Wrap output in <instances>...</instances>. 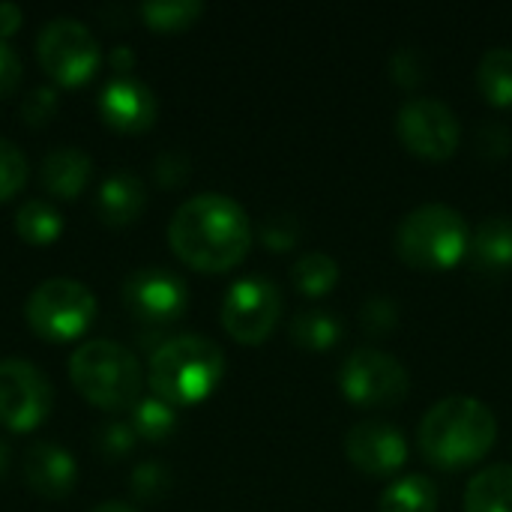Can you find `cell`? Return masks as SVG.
Instances as JSON below:
<instances>
[{
    "mask_svg": "<svg viewBox=\"0 0 512 512\" xmlns=\"http://www.w3.org/2000/svg\"><path fill=\"white\" fill-rule=\"evenodd\" d=\"M291 279L306 297H324L339 282V264H336V258H330L324 252H309L294 264Z\"/></svg>",
    "mask_w": 512,
    "mask_h": 512,
    "instance_id": "d4e9b609",
    "label": "cell"
},
{
    "mask_svg": "<svg viewBox=\"0 0 512 512\" xmlns=\"http://www.w3.org/2000/svg\"><path fill=\"white\" fill-rule=\"evenodd\" d=\"M21 72H24L21 57L6 39H0V96L15 93V87L21 84Z\"/></svg>",
    "mask_w": 512,
    "mask_h": 512,
    "instance_id": "e575fe53",
    "label": "cell"
},
{
    "mask_svg": "<svg viewBox=\"0 0 512 512\" xmlns=\"http://www.w3.org/2000/svg\"><path fill=\"white\" fill-rule=\"evenodd\" d=\"M300 237V225L294 216L288 213H279V216H270L264 225H261V240L267 249H276V252H285L294 246V240Z\"/></svg>",
    "mask_w": 512,
    "mask_h": 512,
    "instance_id": "1f68e13d",
    "label": "cell"
},
{
    "mask_svg": "<svg viewBox=\"0 0 512 512\" xmlns=\"http://www.w3.org/2000/svg\"><path fill=\"white\" fill-rule=\"evenodd\" d=\"M21 474H24V483L36 495L48 501H63L75 489L78 465L69 450L48 444V441H36L21 456Z\"/></svg>",
    "mask_w": 512,
    "mask_h": 512,
    "instance_id": "9a60e30c",
    "label": "cell"
},
{
    "mask_svg": "<svg viewBox=\"0 0 512 512\" xmlns=\"http://www.w3.org/2000/svg\"><path fill=\"white\" fill-rule=\"evenodd\" d=\"M90 512H138V510H135V507H129V504H120V501H105V504L93 507Z\"/></svg>",
    "mask_w": 512,
    "mask_h": 512,
    "instance_id": "f35d334b",
    "label": "cell"
},
{
    "mask_svg": "<svg viewBox=\"0 0 512 512\" xmlns=\"http://www.w3.org/2000/svg\"><path fill=\"white\" fill-rule=\"evenodd\" d=\"M381 512H438V486L423 474H408L390 483L381 495Z\"/></svg>",
    "mask_w": 512,
    "mask_h": 512,
    "instance_id": "ffe728a7",
    "label": "cell"
},
{
    "mask_svg": "<svg viewBox=\"0 0 512 512\" xmlns=\"http://www.w3.org/2000/svg\"><path fill=\"white\" fill-rule=\"evenodd\" d=\"M471 249L465 216L450 204L414 207L396 231V252L417 270H450Z\"/></svg>",
    "mask_w": 512,
    "mask_h": 512,
    "instance_id": "5b68a950",
    "label": "cell"
},
{
    "mask_svg": "<svg viewBox=\"0 0 512 512\" xmlns=\"http://www.w3.org/2000/svg\"><path fill=\"white\" fill-rule=\"evenodd\" d=\"M42 69L63 87L90 81L99 69V42L78 18H51L36 39Z\"/></svg>",
    "mask_w": 512,
    "mask_h": 512,
    "instance_id": "52a82bcc",
    "label": "cell"
},
{
    "mask_svg": "<svg viewBox=\"0 0 512 512\" xmlns=\"http://www.w3.org/2000/svg\"><path fill=\"white\" fill-rule=\"evenodd\" d=\"M225 375V354L204 336H177L156 348L150 357L147 384L156 399L171 408L204 402Z\"/></svg>",
    "mask_w": 512,
    "mask_h": 512,
    "instance_id": "3957f363",
    "label": "cell"
},
{
    "mask_svg": "<svg viewBox=\"0 0 512 512\" xmlns=\"http://www.w3.org/2000/svg\"><path fill=\"white\" fill-rule=\"evenodd\" d=\"M171 492V471L159 462H141L132 471V495L144 504H156Z\"/></svg>",
    "mask_w": 512,
    "mask_h": 512,
    "instance_id": "4316f807",
    "label": "cell"
},
{
    "mask_svg": "<svg viewBox=\"0 0 512 512\" xmlns=\"http://www.w3.org/2000/svg\"><path fill=\"white\" fill-rule=\"evenodd\" d=\"M24 183H27L24 153L9 138H0V201H9L15 192H21Z\"/></svg>",
    "mask_w": 512,
    "mask_h": 512,
    "instance_id": "83f0119b",
    "label": "cell"
},
{
    "mask_svg": "<svg viewBox=\"0 0 512 512\" xmlns=\"http://www.w3.org/2000/svg\"><path fill=\"white\" fill-rule=\"evenodd\" d=\"M135 441H138V435H135L132 423H120V420L102 426L99 435H96V447H99V453L105 459H123V456H129L132 447H135Z\"/></svg>",
    "mask_w": 512,
    "mask_h": 512,
    "instance_id": "f546056e",
    "label": "cell"
},
{
    "mask_svg": "<svg viewBox=\"0 0 512 512\" xmlns=\"http://www.w3.org/2000/svg\"><path fill=\"white\" fill-rule=\"evenodd\" d=\"M72 387L96 408L120 411L132 408L141 396V363L138 357L111 339H90L69 357Z\"/></svg>",
    "mask_w": 512,
    "mask_h": 512,
    "instance_id": "277c9868",
    "label": "cell"
},
{
    "mask_svg": "<svg viewBox=\"0 0 512 512\" xmlns=\"http://www.w3.org/2000/svg\"><path fill=\"white\" fill-rule=\"evenodd\" d=\"M390 69H393V78L402 87H414V84H420L426 78L423 54L417 48H399L396 57H393V63H390Z\"/></svg>",
    "mask_w": 512,
    "mask_h": 512,
    "instance_id": "d6a6232c",
    "label": "cell"
},
{
    "mask_svg": "<svg viewBox=\"0 0 512 512\" xmlns=\"http://www.w3.org/2000/svg\"><path fill=\"white\" fill-rule=\"evenodd\" d=\"M48 378L21 357L0 360V423L9 432H33L51 414Z\"/></svg>",
    "mask_w": 512,
    "mask_h": 512,
    "instance_id": "8fae6325",
    "label": "cell"
},
{
    "mask_svg": "<svg viewBox=\"0 0 512 512\" xmlns=\"http://www.w3.org/2000/svg\"><path fill=\"white\" fill-rule=\"evenodd\" d=\"M144 204H147L144 183L129 171H117V174L105 177L99 186V195H96V213L111 228L132 225L141 216Z\"/></svg>",
    "mask_w": 512,
    "mask_h": 512,
    "instance_id": "e0dca14e",
    "label": "cell"
},
{
    "mask_svg": "<svg viewBox=\"0 0 512 512\" xmlns=\"http://www.w3.org/2000/svg\"><path fill=\"white\" fill-rule=\"evenodd\" d=\"M189 171H192V168H189V159H186L183 153L168 150V153H162V156L156 159V183L165 186V189H180V186L186 183Z\"/></svg>",
    "mask_w": 512,
    "mask_h": 512,
    "instance_id": "836d02e7",
    "label": "cell"
},
{
    "mask_svg": "<svg viewBox=\"0 0 512 512\" xmlns=\"http://www.w3.org/2000/svg\"><path fill=\"white\" fill-rule=\"evenodd\" d=\"M465 512H512V465L480 471L465 489Z\"/></svg>",
    "mask_w": 512,
    "mask_h": 512,
    "instance_id": "ac0fdd59",
    "label": "cell"
},
{
    "mask_svg": "<svg viewBox=\"0 0 512 512\" xmlns=\"http://www.w3.org/2000/svg\"><path fill=\"white\" fill-rule=\"evenodd\" d=\"M168 243L192 270L225 273L249 255L252 225L234 198L204 192L174 210L168 222Z\"/></svg>",
    "mask_w": 512,
    "mask_h": 512,
    "instance_id": "6da1fadb",
    "label": "cell"
},
{
    "mask_svg": "<svg viewBox=\"0 0 512 512\" xmlns=\"http://www.w3.org/2000/svg\"><path fill=\"white\" fill-rule=\"evenodd\" d=\"M9 462H12V453H9V447L0 441V480L9 474Z\"/></svg>",
    "mask_w": 512,
    "mask_h": 512,
    "instance_id": "ab89813d",
    "label": "cell"
},
{
    "mask_svg": "<svg viewBox=\"0 0 512 512\" xmlns=\"http://www.w3.org/2000/svg\"><path fill=\"white\" fill-rule=\"evenodd\" d=\"M201 15H204L201 0H150V3H141V18L150 30H165V33L186 30Z\"/></svg>",
    "mask_w": 512,
    "mask_h": 512,
    "instance_id": "cb8c5ba5",
    "label": "cell"
},
{
    "mask_svg": "<svg viewBox=\"0 0 512 512\" xmlns=\"http://www.w3.org/2000/svg\"><path fill=\"white\" fill-rule=\"evenodd\" d=\"M477 144H480V150L489 153V156H504V153L510 150V135H507L504 126L489 123V126H483V129L477 132Z\"/></svg>",
    "mask_w": 512,
    "mask_h": 512,
    "instance_id": "d590c367",
    "label": "cell"
},
{
    "mask_svg": "<svg viewBox=\"0 0 512 512\" xmlns=\"http://www.w3.org/2000/svg\"><path fill=\"white\" fill-rule=\"evenodd\" d=\"M21 120L27 126H45L51 123V117L57 114V90L54 87H36L30 90L24 99H21V108H18Z\"/></svg>",
    "mask_w": 512,
    "mask_h": 512,
    "instance_id": "f1b7e54d",
    "label": "cell"
},
{
    "mask_svg": "<svg viewBox=\"0 0 512 512\" xmlns=\"http://www.w3.org/2000/svg\"><path fill=\"white\" fill-rule=\"evenodd\" d=\"M396 135L414 156L441 162L459 150L462 126L447 102L432 99V96H417L399 108Z\"/></svg>",
    "mask_w": 512,
    "mask_h": 512,
    "instance_id": "9c48e42d",
    "label": "cell"
},
{
    "mask_svg": "<svg viewBox=\"0 0 512 512\" xmlns=\"http://www.w3.org/2000/svg\"><path fill=\"white\" fill-rule=\"evenodd\" d=\"M477 87L486 96V102L498 108L512 105V48H489L477 66Z\"/></svg>",
    "mask_w": 512,
    "mask_h": 512,
    "instance_id": "7402d4cb",
    "label": "cell"
},
{
    "mask_svg": "<svg viewBox=\"0 0 512 512\" xmlns=\"http://www.w3.org/2000/svg\"><path fill=\"white\" fill-rule=\"evenodd\" d=\"M282 315V294L264 276L234 282L222 300V327L240 345H261L270 339Z\"/></svg>",
    "mask_w": 512,
    "mask_h": 512,
    "instance_id": "30bf717a",
    "label": "cell"
},
{
    "mask_svg": "<svg viewBox=\"0 0 512 512\" xmlns=\"http://www.w3.org/2000/svg\"><path fill=\"white\" fill-rule=\"evenodd\" d=\"M24 24V12L18 3H0V39L12 36Z\"/></svg>",
    "mask_w": 512,
    "mask_h": 512,
    "instance_id": "8d00e7d4",
    "label": "cell"
},
{
    "mask_svg": "<svg viewBox=\"0 0 512 512\" xmlns=\"http://www.w3.org/2000/svg\"><path fill=\"white\" fill-rule=\"evenodd\" d=\"M132 66H135L132 48H129V45H117V48L111 51V69H114V75H129Z\"/></svg>",
    "mask_w": 512,
    "mask_h": 512,
    "instance_id": "74e56055",
    "label": "cell"
},
{
    "mask_svg": "<svg viewBox=\"0 0 512 512\" xmlns=\"http://www.w3.org/2000/svg\"><path fill=\"white\" fill-rule=\"evenodd\" d=\"M123 303L138 321L159 327L183 318L189 306V288L165 267H141L123 282Z\"/></svg>",
    "mask_w": 512,
    "mask_h": 512,
    "instance_id": "7c38bea8",
    "label": "cell"
},
{
    "mask_svg": "<svg viewBox=\"0 0 512 512\" xmlns=\"http://www.w3.org/2000/svg\"><path fill=\"white\" fill-rule=\"evenodd\" d=\"M132 429L144 441H165L177 429V411L156 396L138 399L132 405Z\"/></svg>",
    "mask_w": 512,
    "mask_h": 512,
    "instance_id": "484cf974",
    "label": "cell"
},
{
    "mask_svg": "<svg viewBox=\"0 0 512 512\" xmlns=\"http://www.w3.org/2000/svg\"><path fill=\"white\" fill-rule=\"evenodd\" d=\"M96 108H99V117L105 120V126H111L123 135L147 132L159 114L153 90L132 75H114L102 87Z\"/></svg>",
    "mask_w": 512,
    "mask_h": 512,
    "instance_id": "5bb4252c",
    "label": "cell"
},
{
    "mask_svg": "<svg viewBox=\"0 0 512 512\" xmlns=\"http://www.w3.org/2000/svg\"><path fill=\"white\" fill-rule=\"evenodd\" d=\"M471 255L486 270H510L512 267V219L489 216L471 237Z\"/></svg>",
    "mask_w": 512,
    "mask_h": 512,
    "instance_id": "d6986e66",
    "label": "cell"
},
{
    "mask_svg": "<svg viewBox=\"0 0 512 512\" xmlns=\"http://www.w3.org/2000/svg\"><path fill=\"white\" fill-rule=\"evenodd\" d=\"M288 333H291V342L306 351H327L339 342L342 324L336 315H330L324 309H306L291 321Z\"/></svg>",
    "mask_w": 512,
    "mask_h": 512,
    "instance_id": "603a6c76",
    "label": "cell"
},
{
    "mask_svg": "<svg viewBox=\"0 0 512 512\" xmlns=\"http://www.w3.org/2000/svg\"><path fill=\"white\" fill-rule=\"evenodd\" d=\"M348 462L369 477H393L408 459V441L399 426L384 420L357 423L345 438Z\"/></svg>",
    "mask_w": 512,
    "mask_h": 512,
    "instance_id": "4fadbf2b",
    "label": "cell"
},
{
    "mask_svg": "<svg viewBox=\"0 0 512 512\" xmlns=\"http://www.w3.org/2000/svg\"><path fill=\"white\" fill-rule=\"evenodd\" d=\"M498 438V420L474 396H450L432 405L420 423V450L426 462L444 471L477 465Z\"/></svg>",
    "mask_w": 512,
    "mask_h": 512,
    "instance_id": "7a4b0ae2",
    "label": "cell"
},
{
    "mask_svg": "<svg viewBox=\"0 0 512 512\" xmlns=\"http://www.w3.org/2000/svg\"><path fill=\"white\" fill-rule=\"evenodd\" d=\"M15 231L30 246H48L63 234V216L54 204L42 198H30L15 213Z\"/></svg>",
    "mask_w": 512,
    "mask_h": 512,
    "instance_id": "44dd1931",
    "label": "cell"
},
{
    "mask_svg": "<svg viewBox=\"0 0 512 512\" xmlns=\"http://www.w3.org/2000/svg\"><path fill=\"white\" fill-rule=\"evenodd\" d=\"M360 321H363V330H366V333H372V336H387V333L396 327V321H399V309H396V303L387 300V297H372V300L363 303Z\"/></svg>",
    "mask_w": 512,
    "mask_h": 512,
    "instance_id": "4dcf8cb0",
    "label": "cell"
},
{
    "mask_svg": "<svg viewBox=\"0 0 512 512\" xmlns=\"http://www.w3.org/2000/svg\"><path fill=\"white\" fill-rule=\"evenodd\" d=\"M339 387L345 399L360 408H393L405 402L411 375L393 354L378 348H357L339 369Z\"/></svg>",
    "mask_w": 512,
    "mask_h": 512,
    "instance_id": "ba28073f",
    "label": "cell"
},
{
    "mask_svg": "<svg viewBox=\"0 0 512 512\" xmlns=\"http://www.w3.org/2000/svg\"><path fill=\"white\" fill-rule=\"evenodd\" d=\"M24 318L39 339L72 342L96 321V297L84 282L54 276L30 291Z\"/></svg>",
    "mask_w": 512,
    "mask_h": 512,
    "instance_id": "8992f818",
    "label": "cell"
},
{
    "mask_svg": "<svg viewBox=\"0 0 512 512\" xmlns=\"http://www.w3.org/2000/svg\"><path fill=\"white\" fill-rule=\"evenodd\" d=\"M90 174H93V159L84 150L69 147V144L48 150L42 159V171H39L45 192H51L54 198H66V201L78 198L87 189Z\"/></svg>",
    "mask_w": 512,
    "mask_h": 512,
    "instance_id": "2e32d148",
    "label": "cell"
}]
</instances>
